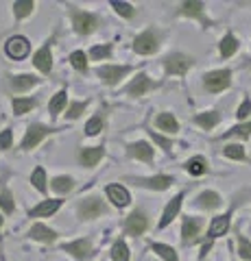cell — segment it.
I'll return each instance as SVG.
<instances>
[{"mask_svg":"<svg viewBox=\"0 0 251 261\" xmlns=\"http://www.w3.org/2000/svg\"><path fill=\"white\" fill-rule=\"evenodd\" d=\"M11 140H13L11 130H3V133H0V150L11 148Z\"/></svg>","mask_w":251,"mask_h":261,"instance_id":"cell-44","label":"cell"},{"mask_svg":"<svg viewBox=\"0 0 251 261\" xmlns=\"http://www.w3.org/2000/svg\"><path fill=\"white\" fill-rule=\"evenodd\" d=\"M0 226H3V218H0Z\"/></svg>","mask_w":251,"mask_h":261,"instance_id":"cell-48","label":"cell"},{"mask_svg":"<svg viewBox=\"0 0 251 261\" xmlns=\"http://www.w3.org/2000/svg\"><path fill=\"white\" fill-rule=\"evenodd\" d=\"M181 200H184V196L179 194V196H175V198L168 202L166 205V209H164V216H162V220H159V226L164 228V226H168L175 220V216L179 214V209H181Z\"/></svg>","mask_w":251,"mask_h":261,"instance_id":"cell-10","label":"cell"},{"mask_svg":"<svg viewBox=\"0 0 251 261\" xmlns=\"http://www.w3.org/2000/svg\"><path fill=\"white\" fill-rule=\"evenodd\" d=\"M37 83V79L35 76H29V74H20V76H15L11 81V87L15 89V92H24V89H29V87H33Z\"/></svg>","mask_w":251,"mask_h":261,"instance_id":"cell-25","label":"cell"},{"mask_svg":"<svg viewBox=\"0 0 251 261\" xmlns=\"http://www.w3.org/2000/svg\"><path fill=\"white\" fill-rule=\"evenodd\" d=\"M53 190L57 192V194L70 192V190H72V178H68V176H57V178L53 181Z\"/></svg>","mask_w":251,"mask_h":261,"instance_id":"cell-30","label":"cell"},{"mask_svg":"<svg viewBox=\"0 0 251 261\" xmlns=\"http://www.w3.org/2000/svg\"><path fill=\"white\" fill-rule=\"evenodd\" d=\"M238 255L242 259L251 261V242L245 238V235H238Z\"/></svg>","mask_w":251,"mask_h":261,"instance_id":"cell-36","label":"cell"},{"mask_svg":"<svg viewBox=\"0 0 251 261\" xmlns=\"http://www.w3.org/2000/svg\"><path fill=\"white\" fill-rule=\"evenodd\" d=\"M70 63L75 65L79 72H85V70H87V57L81 53V50H77V53H72V55H70Z\"/></svg>","mask_w":251,"mask_h":261,"instance_id":"cell-35","label":"cell"},{"mask_svg":"<svg viewBox=\"0 0 251 261\" xmlns=\"http://www.w3.org/2000/svg\"><path fill=\"white\" fill-rule=\"evenodd\" d=\"M125 228H127L129 235H142L144 228H147V218H144L142 211H135V214L129 216Z\"/></svg>","mask_w":251,"mask_h":261,"instance_id":"cell-8","label":"cell"},{"mask_svg":"<svg viewBox=\"0 0 251 261\" xmlns=\"http://www.w3.org/2000/svg\"><path fill=\"white\" fill-rule=\"evenodd\" d=\"M251 135V122L249 124H240V126H234L232 130H227L223 137H249Z\"/></svg>","mask_w":251,"mask_h":261,"instance_id":"cell-38","label":"cell"},{"mask_svg":"<svg viewBox=\"0 0 251 261\" xmlns=\"http://www.w3.org/2000/svg\"><path fill=\"white\" fill-rule=\"evenodd\" d=\"M249 113H251V100H249V98H245V100H242V105L238 107V113H236V116H238V120H245Z\"/></svg>","mask_w":251,"mask_h":261,"instance_id":"cell-45","label":"cell"},{"mask_svg":"<svg viewBox=\"0 0 251 261\" xmlns=\"http://www.w3.org/2000/svg\"><path fill=\"white\" fill-rule=\"evenodd\" d=\"M153 252H157V255L162 259H166V261H177V252L171 248V246H166V244H153Z\"/></svg>","mask_w":251,"mask_h":261,"instance_id":"cell-28","label":"cell"},{"mask_svg":"<svg viewBox=\"0 0 251 261\" xmlns=\"http://www.w3.org/2000/svg\"><path fill=\"white\" fill-rule=\"evenodd\" d=\"M199 228H201V220L199 218H186L184 220V228H181V235H184V242H190L199 235Z\"/></svg>","mask_w":251,"mask_h":261,"instance_id":"cell-18","label":"cell"},{"mask_svg":"<svg viewBox=\"0 0 251 261\" xmlns=\"http://www.w3.org/2000/svg\"><path fill=\"white\" fill-rule=\"evenodd\" d=\"M61 207V200H44L42 205H37L33 211H31V216L33 218H44V216H53L55 211Z\"/></svg>","mask_w":251,"mask_h":261,"instance_id":"cell-19","label":"cell"},{"mask_svg":"<svg viewBox=\"0 0 251 261\" xmlns=\"http://www.w3.org/2000/svg\"><path fill=\"white\" fill-rule=\"evenodd\" d=\"M232 83V72L230 70H214V72H210V74L203 76V85L208 92H212V94H218V92H223V89H227Z\"/></svg>","mask_w":251,"mask_h":261,"instance_id":"cell-1","label":"cell"},{"mask_svg":"<svg viewBox=\"0 0 251 261\" xmlns=\"http://www.w3.org/2000/svg\"><path fill=\"white\" fill-rule=\"evenodd\" d=\"M151 87H153V83L149 81L147 74H138L131 81V85H129V94H131V96H142L144 92H149Z\"/></svg>","mask_w":251,"mask_h":261,"instance_id":"cell-16","label":"cell"},{"mask_svg":"<svg viewBox=\"0 0 251 261\" xmlns=\"http://www.w3.org/2000/svg\"><path fill=\"white\" fill-rule=\"evenodd\" d=\"M31 183L35 185V190L46 192V174H44V168H35L33 176H31Z\"/></svg>","mask_w":251,"mask_h":261,"instance_id":"cell-34","label":"cell"},{"mask_svg":"<svg viewBox=\"0 0 251 261\" xmlns=\"http://www.w3.org/2000/svg\"><path fill=\"white\" fill-rule=\"evenodd\" d=\"M63 105H66V92H59V94H55V98L51 100V113L53 116H57V113L63 109Z\"/></svg>","mask_w":251,"mask_h":261,"instance_id":"cell-37","label":"cell"},{"mask_svg":"<svg viewBox=\"0 0 251 261\" xmlns=\"http://www.w3.org/2000/svg\"><path fill=\"white\" fill-rule=\"evenodd\" d=\"M63 250L72 252L77 259H87V257L92 255V246H90V242H87V240H77V242H72V244H66Z\"/></svg>","mask_w":251,"mask_h":261,"instance_id":"cell-11","label":"cell"},{"mask_svg":"<svg viewBox=\"0 0 251 261\" xmlns=\"http://www.w3.org/2000/svg\"><path fill=\"white\" fill-rule=\"evenodd\" d=\"M33 63L37 65V70H42V72H46V74H48V72H51V68H53V55H51V48L44 46L42 50H37Z\"/></svg>","mask_w":251,"mask_h":261,"instance_id":"cell-15","label":"cell"},{"mask_svg":"<svg viewBox=\"0 0 251 261\" xmlns=\"http://www.w3.org/2000/svg\"><path fill=\"white\" fill-rule=\"evenodd\" d=\"M13 11L18 18H27L33 11V0H18V3H13Z\"/></svg>","mask_w":251,"mask_h":261,"instance_id":"cell-29","label":"cell"},{"mask_svg":"<svg viewBox=\"0 0 251 261\" xmlns=\"http://www.w3.org/2000/svg\"><path fill=\"white\" fill-rule=\"evenodd\" d=\"M0 207H3L7 214H13V209H15V205H13V198H11V194L9 192H3L0 194Z\"/></svg>","mask_w":251,"mask_h":261,"instance_id":"cell-40","label":"cell"},{"mask_svg":"<svg viewBox=\"0 0 251 261\" xmlns=\"http://www.w3.org/2000/svg\"><path fill=\"white\" fill-rule=\"evenodd\" d=\"M186 170L192 174V176H201L208 170V166H206V159H201V157H194V159H190L188 163H186Z\"/></svg>","mask_w":251,"mask_h":261,"instance_id":"cell-27","label":"cell"},{"mask_svg":"<svg viewBox=\"0 0 251 261\" xmlns=\"http://www.w3.org/2000/svg\"><path fill=\"white\" fill-rule=\"evenodd\" d=\"M221 57H225V59H227V57H232L234 53L238 50V39L232 35V33H227V35H225L223 39H221Z\"/></svg>","mask_w":251,"mask_h":261,"instance_id":"cell-21","label":"cell"},{"mask_svg":"<svg viewBox=\"0 0 251 261\" xmlns=\"http://www.w3.org/2000/svg\"><path fill=\"white\" fill-rule=\"evenodd\" d=\"M133 50L138 55H151V53H155L157 50V35L155 33H142V35H138L135 37V42H133Z\"/></svg>","mask_w":251,"mask_h":261,"instance_id":"cell-2","label":"cell"},{"mask_svg":"<svg viewBox=\"0 0 251 261\" xmlns=\"http://www.w3.org/2000/svg\"><path fill=\"white\" fill-rule=\"evenodd\" d=\"M138 183L153 187V190H166V187H171L173 178L171 176H153V178H142V181H138Z\"/></svg>","mask_w":251,"mask_h":261,"instance_id":"cell-23","label":"cell"},{"mask_svg":"<svg viewBox=\"0 0 251 261\" xmlns=\"http://www.w3.org/2000/svg\"><path fill=\"white\" fill-rule=\"evenodd\" d=\"M223 154H225V157H230V159H236V161H242V159L247 157V154H245V148H242V146H238V144L227 146V148L223 150Z\"/></svg>","mask_w":251,"mask_h":261,"instance_id":"cell-31","label":"cell"},{"mask_svg":"<svg viewBox=\"0 0 251 261\" xmlns=\"http://www.w3.org/2000/svg\"><path fill=\"white\" fill-rule=\"evenodd\" d=\"M111 7H114L120 15H125V18H131L133 15V7L129 3H111Z\"/></svg>","mask_w":251,"mask_h":261,"instance_id":"cell-42","label":"cell"},{"mask_svg":"<svg viewBox=\"0 0 251 261\" xmlns=\"http://www.w3.org/2000/svg\"><path fill=\"white\" fill-rule=\"evenodd\" d=\"M111 259L114 261H127L129 259V250L125 246V242H116L114 248H111Z\"/></svg>","mask_w":251,"mask_h":261,"instance_id":"cell-33","label":"cell"},{"mask_svg":"<svg viewBox=\"0 0 251 261\" xmlns=\"http://www.w3.org/2000/svg\"><path fill=\"white\" fill-rule=\"evenodd\" d=\"M151 137H153V142H155V144H159V146H162V148H164V150H171V148H173L171 140H166V137H162V135H157V133H153V130H151Z\"/></svg>","mask_w":251,"mask_h":261,"instance_id":"cell-47","label":"cell"},{"mask_svg":"<svg viewBox=\"0 0 251 261\" xmlns=\"http://www.w3.org/2000/svg\"><path fill=\"white\" fill-rule=\"evenodd\" d=\"M157 126L162 130H166V133H175V130L179 128L177 120L171 116V113H159V116H157Z\"/></svg>","mask_w":251,"mask_h":261,"instance_id":"cell-24","label":"cell"},{"mask_svg":"<svg viewBox=\"0 0 251 261\" xmlns=\"http://www.w3.org/2000/svg\"><path fill=\"white\" fill-rule=\"evenodd\" d=\"M166 65V72L168 74H186V72L190 70V65H192V59L190 57H186V55H171L168 59L164 61Z\"/></svg>","mask_w":251,"mask_h":261,"instance_id":"cell-3","label":"cell"},{"mask_svg":"<svg viewBox=\"0 0 251 261\" xmlns=\"http://www.w3.org/2000/svg\"><path fill=\"white\" fill-rule=\"evenodd\" d=\"M107 196H109V200L114 202L116 207H127L129 205V192L125 190V187H120V185H109L107 187Z\"/></svg>","mask_w":251,"mask_h":261,"instance_id":"cell-13","label":"cell"},{"mask_svg":"<svg viewBox=\"0 0 251 261\" xmlns=\"http://www.w3.org/2000/svg\"><path fill=\"white\" fill-rule=\"evenodd\" d=\"M218 120H221V116H218L216 111H208V113H199V116H197V124L201 128L210 130V128H214L218 124Z\"/></svg>","mask_w":251,"mask_h":261,"instance_id":"cell-22","label":"cell"},{"mask_svg":"<svg viewBox=\"0 0 251 261\" xmlns=\"http://www.w3.org/2000/svg\"><path fill=\"white\" fill-rule=\"evenodd\" d=\"M51 133V128L48 126H42V124H33L29 130H27V135H24V142H22V148H27V150H31V148H35V146L44 140V137Z\"/></svg>","mask_w":251,"mask_h":261,"instance_id":"cell-5","label":"cell"},{"mask_svg":"<svg viewBox=\"0 0 251 261\" xmlns=\"http://www.w3.org/2000/svg\"><path fill=\"white\" fill-rule=\"evenodd\" d=\"M103 152L105 150L101 148V146H94V148H83V150H81V163L87 166V168H92V166H96V163L101 161Z\"/></svg>","mask_w":251,"mask_h":261,"instance_id":"cell-17","label":"cell"},{"mask_svg":"<svg viewBox=\"0 0 251 261\" xmlns=\"http://www.w3.org/2000/svg\"><path fill=\"white\" fill-rule=\"evenodd\" d=\"M33 107H35V100H31V98H15L13 100V111L15 113H27Z\"/></svg>","mask_w":251,"mask_h":261,"instance_id":"cell-32","label":"cell"},{"mask_svg":"<svg viewBox=\"0 0 251 261\" xmlns=\"http://www.w3.org/2000/svg\"><path fill=\"white\" fill-rule=\"evenodd\" d=\"M31 238L33 240H37V242H46V244H51V242H55V231H51L48 226H44V224H35L33 228H31Z\"/></svg>","mask_w":251,"mask_h":261,"instance_id":"cell-20","label":"cell"},{"mask_svg":"<svg viewBox=\"0 0 251 261\" xmlns=\"http://www.w3.org/2000/svg\"><path fill=\"white\" fill-rule=\"evenodd\" d=\"M79 214H81V218L90 220V218H96V216L105 214V205H103V202H101L99 198H87V200L81 202Z\"/></svg>","mask_w":251,"mask_h":261,"instance_id":"cell-7","label":"cell"},{"mask_svg":"<svg viewBox=\"0 0 251 261\" xmlns=\"http://www.w3.org/2000/svg\"><path fill=\"white\" fill-rule=\"evenodd\" d=\"M127 152L135 159H142V161H153V148L147 142H135L127 148Z\"/></svg>","mask_w":251,"mask_h":261,"instance_id":"cell-12","label":"cell"},{"mask_svg":"<svg viewBox=\"0 0 251 261\" xmlns=\"http://www.w3.org/2000/svg\"><path fill=\"white\" fill-rule=\"evenodd\" d=\"M83 111H85V102H75V105H72V107L68 109V118L75 120V118H79Z\"/></svg>","mask_w":251,"mask_h":261,"instance_id":"cell-46","label":"cell"},{"mask_svg":"<svg viewBox=\"0 0 251 261\" xmlns=\"http://www.w3.org/2000/svg\"><path fill=\"white\" fill-rule=\"evenodd\" d=\"M227 228H230V214L227 216H218V218L212 220V224H210L208 235L210 238H221V235L227 233Z\"/></svg>","mask_w":251,"mask_h":261,"instance_id":"cell-14","label":"cell"},{"mask_svg":"<svg viewBox=\"0 0 251 261\" xmlns=\"http://www.w3.org/2000/svg\"><path fill=\"white\" fill-rule=\"evenodd\" d=\"M199 205L206 207V209H216L218 205H221V196H218L216 192H203L199 196Z\"/></svg>","mask_w":251,"mask_h":261,"instance_id":"cell-26","label":"cell"},{"mask_svg":"<svg viewBox=\"0 0 251 261\" xmlns=\"http://www.w3.org/2000/svg\"><path fill=\"white\" fill-rule=\"evenodd\" d=\"M201 11H203V3H184V7H181V13H186V15H197V18H201Z\"/></svg>","mask_w":251,"mask_h":261,"instance_id":"cell-39","label":"cell"},{"mask_svg":"<svg viewBox=\"0 0 251 261\" xmlns=\"http://www.w3.org/2000/svg\"><path fill=\"white\" fill-rule=\"evenodd\" d=\"M109 53H111V48L109 46H96V48H92V59H96V61H99V59H107V57H109Z\"/></svg>","mask_w":251,"mask_h":261,"instance_id":"cell-43","label":"cell"},{"mask_svg":"<svg viewBox=\"0 0 251 261\" xmlns=\"http://www.w3.org/2000/svg\"><path fill=\"white\" fill-rule=\"evenodd\" d=\"M101 128H103V120L96 116V118H92L90 122H87L85 133H87V135H96V133H101Z\"/></svg>","mask_w":251,"mask_h":261,"instance_id":"cell-41","label":"cell"},{"mask_svg":"<svg viewBox=\"0 0 251 261\" xmlns=\"http://www.w3.org/2000/svg\"><path fill=\"white\" fill-rule=\"evenodd\" d=\"M5 50L11 59H24L29 55L31 46H29V39L27 37H11L9 42L5 44Z\"/></svg>","mask_w":251,"mask_h":261,"instance_id":"cell-4","label":"cell"},{"mask_svg":"<svg viewBox=\"0 0 251 261\" xmlns=\"http://www.w3.org/2000/svg\"><path fill=\"white\" fill-rule=\"evenodd\" d=\"M127 72H129L127 65H103V68H99V76L107 85H116Z\"/></svg>","mask_w":251,"mask_h":261,"instance_id":"cell-6","label":"cell"},{"mask_svg":"<svg viewBox=\"0 0 251 261\" xmlns=\"http://www.w3.org/2000/svg\"><path fill=\"white\" fill-rule=\"evenodd\" d=\"M96 24H99V20H96L94 15H90V13H81V11L75 13V29H77L79 33H83V35L92 33V31L96 29Z\"/></svg>","mask_w":251,"mask_h":261,"instance_id":"cell-9","label":"cell"}]
</instances>
